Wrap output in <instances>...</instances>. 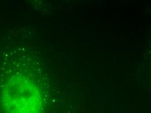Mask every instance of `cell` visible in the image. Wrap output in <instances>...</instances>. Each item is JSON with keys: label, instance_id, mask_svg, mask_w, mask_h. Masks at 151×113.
I'll list each match as a JSON object with an SVG mask.
<instances>
[{"label": "cell", "instance_id": "1", "mask_svg": "<svg viewBox=\"0 0 151 113\" xmlns=\"http://www.w3.org/2000/svg\"><path fill=\"white\" fill-rule=\"evenodd\" d=\"M1 99L6 113H42L41 92L26 75L17 74L8 78L2 87Z\"/></svg>", "mask_w": 151, "mask_h": 113}]
</instances>
